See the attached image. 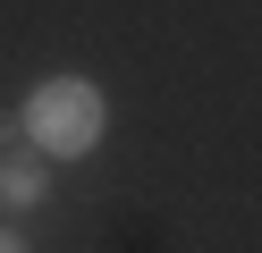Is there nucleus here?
Wrapping results in <instances>:
<instances>
[{"instance_id": "2", "label": "nucleus", "mask_w": 262, "mask_h": 253, "mask_svg": "<svg viewBox=\"0 0 262 253\" xmlns=\"http://www.w3.org/2000/svg\"><path fill=\"white\" fill-rule=\"evenodd\" d=\"M42 194H51V186H42V160H0V202H9V211H34Z\"/></svg>"}, {"instance_id": "3", "label": "nucleus", "mask_w": 262, "mask_h": 253, "mask_svg": "<svg viewBox=\"0 0 262 253\" xmlns=\"http://www.w3.org/2000/svg\"><path fill=\"white\" fill-rule=\"evenodd\" d=\"M0 253H26V236H17V228H0Z\"/></svg>"}, {"instance_id": "1", "label": "nucleus", "mask_w": 262, "mask_h": 253, "mask_svg": "<svg viewBox=\"0 0 262 253\" xmlns=\"http://www.w3.org/2000/svg\"><path fill=\"white\" fill-rule=\"evenodd\" d=\"M17 127H26V144H34L42 160H85L110 135V101H102L93 76H42L34 93H26Z\"/></svg>"}]
</instances>
